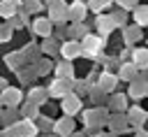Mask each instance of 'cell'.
<instances>
[{
    "instance_id": "cell-1",
    "label": "cell",
    "mask_w": 148,
    "mask_h": 137,
    "mask_svg": "<svg viewBox=\"0 0 148 137\" xmlns=\"http://www.w3.org/2000/svg\"><path fill=\"white\" fill-rule=\"evenodd\" d=\"M102 46H104V39L97 37V35H86V37L81 39V53H83L86 58H95V56L102 51Z\"/></svg>"
},
{
    "instance_id": "cell-2",
    "label": "cell",
    "mask_w": 148,
    "mask_h": 137,
    "mask_svg": "<svg viewBox=\"0 0 148 137\" xmlns=\"http://www.w3.org/2000/svg\"><path fill=\"white\" fill-rule=\"evenodd\" d=\"M69 88H72V79H60V77H56V81L49 86V95H51V98H65V95L69 93Z\"/></svg>"
},
{
    "instance_id": "cell-3",
    "label": "cell",
    "mask_w": 148,
    "mask_h": 137,
    "mask_svg": "<svg viewBox=\"0 0 148 137\" xmlns=\"http://www.w3.org/2000/svg\"><path fill=\"white\" fill-rule=\"evenodd\" d=\"M60 53H62V58H65V60H74V58L81 53V42L69 39V42L60 44Z\"/></svg>"
},
{
    "instance_id": "cell-4",
    "label": "cell",
    "mask_w": 148,
    "mask_h": 137,
    "mask_svg": "<svg viewBox=\"0 0 148 137\" xmlns=\"http://www.w3.org/2000/svg\"><path fill=\"white\" fill-rule=\"evenodd\" d=\"M86 9H88V5H83L81 0H76V2H72V5L67 7V19H72L74 23H76V21H83Z\"/></svg>"
},
{
    "instance_id": "cell-5",
    "label": "cell",
    "mask_w": 148,
    "mask_h": 137,
    "mask_svg": "<svg viewBox=\"0 0 148 137\" xmlns=\"http://www.w3.org/2000/svg\"><path fill=\"white\" fill-rule=\"evenodd\" d=\"M18 102H21V91L7 86V88L2 91V104H7V107H18Z\"/></svg>"
},
{
    "instance_id": "cell-6",
    "label": "cell",
    "mask_w": 148,
    "mask_h": 137,
    "mask_svg": "<svg viewBox=\"0 0 148 137\" xmlns=\"http://www.w3.org/2000/svg\"><path fill=\"white\" fill-rule=\"evenodd\" d=\"M79 109H81V100H79L76 95L67 93V95H65V100H62V111H65L67 116H72V114H76Z\"/></svg>"
},
{
    "instance_id": "cell-7",
    "label": "cell",
    "mask_w": 148,
    "mask_h": 137,
    "mask_svg": "<svg viewBox=\"0 0 148 137\" xmlns=\"http://www.w3.org/2000/svg\"><path fill=\"white\" fill-rule=\"evenodd\" d=\"M18 7H21V2H18V0H2V2H0V16L12 19V16L18 12Z\"/></svg>"
},
{
    "instance_id": "cell-8",
    "label": "cell",
    "mask_w": 148,
    "mask_h": 137,
    "mask_svg": "<svg viewBox=\"0 0 148 137\" xmlns=\"http://www.w3.org/2000/svg\"><path fill=\"white\" fill-rule=\"evenodd\" d=\"M97 84H99V88H102L104 93H109V91H113V88H116L118 77H116V74H111V72H104V74L97 79Z\"/></svg>"
},
{
    "instance_id": "cell-9",
    "label": "cell",
    "mask_w": 148,
    "mask_h": 137,
    "mask_svg": "<svg viewBox=\"0 0 148 137\" xmlns=\"http://www.w3.org/2000/svg\"><path fill=\"white\" fill-rule=\"evenodd\" d=\"M32 30L42 37H49L51 35V19H35L32 21Z\"/></svg>"
},
{
    "instance_id": "cell-10",
    "label": "cell",
    "mask_w": 148,
    "mask_h": 137,
    "mask_svg": "<svg viewBox=\"0 0 148 137\" xmlns=\"http://www.w3.org/2000/svg\"><path fill=\"white\" fill-rule=\"evenodd\" d=\"M72 128H74V121H72V118H60V121H56L53 132L60 135V137H67V135L72 132Z\"/></svg>"
},
{
    "instance_id": "cell-11",
    "label": "cell",
    "mask_w": 148,
    "mask_h": 137,
    "mask_svg": "<svg viewBox=\"0 0 148 137\" xmlns=\"http://www.w3.org/2000/svg\"><path fill=\"white\" fill-rule=\"evenodd\" d=\"M132 63H134L139 70H148V49H134Z\"/></svg>"
},
{
    "instance_id": "cell-12",
    "label": "cell",
    "mask_w": 148,
    "mask_h": 137,
    "mask_svg": "<svg viewBox=\"0 0 148 137\" xmlns=\"http://www.w3.org/2000/svg\"><path fill=\"white\" fill-rule=\"evenodd\" d=\"M95 26L99 28L102 35H109V33L116 28V21H113V16H97V23H95Z\"/></svg>"
},
{
    "instance_id": "cell-13",
    "label": "cell",
    "mask_w": 148,
    "mask_h": 137,
    "mask_svg": "<svg viewBox=\"0 0 148 137\" xmlns=\"http://www.w3.org/2000/svg\"><path fill=\"white\" fill-rule=\"evenodd\" d=\"M67 19V9H65V5L62 2H58V5H51V23L53 21H65Z\"/></svg>"
},
{
    "instance_id": "cell-14",
    "label": "cell",
    "mask_w": 148,
    "mask_h": 137,
    "mask_svg": "<svg viewBox=\"0 0 148 137\" xmlns=\"http://www.w3.org/2000/svg\"><path fill=\"white\" fill-rule=\"evenodd\" d=\"M136 65L134 63H123L120 65V79H125V81H132L134 77H136Z\"/></svg>"
},
{
    "instance_id": "cell-15",
    "label": "cell",
    "mask_w": 148,
    "mask_h": 137,
    "mask_svg": "<svg viewBox=\"0 0 148 137\" xmlns=\"http://www.w3.org/2000/svg\"><path fill=\"white\" fill-rule=\"evenodd\" d=\"M56 77H60V79H72V77H74V72H72V67H69V60H67V63H60V65L56 67Z\"/></svg>"
},
{
    "instance_id": "cell-16",
    "label": "cell",
    "mask_w": 148,
    "mask_h": 137,
    "mask_svg": "<svg viewBox=\"0 0 148 137\" xmlns=\"http://www.w3.org/2000/svg\"><path fill=\"white\" fill-rule=\"evenodd\" d=\"M143 93H148V84L146 81H134L132 88H130V95L132 98H141Z\"/></svg>"
},
{
    "instance_id": "cell-17",
    "label": "cell",
    "mask_w": 148,
    "mask_h": 137,
    "mask_svg": "<svg viewBox=\"0 0 148 137\" xmlns=\"http://www.w3.org/2000/svg\"><path fill=\"white\" fill-rule=\"evenodd\" d=\"M134 21H136V26H148V7H136Z\"/></svg>"
},
{
    "instance_id": "cell-18",
    "label": "cell",
    "mask_w": 148,
    "mask_h": 137,
    "mask_svg": "<svg viewBox=\"0 0 148 137\" xmlns=\"http://www.w3.org/2000/svg\"><path fill=\"white\" fill-rule=\"evenodd\" d=\"M46 98H49V91H42V88H32L30 91V100L37 102V104H42V100H46Z\"/></svg>"
},
{
    "instance_id": "cell-19",
    "label": "cell",
    "mask_w": 148,
    "mask_h": 137,
    "mask_svg": "<svg viewBox=\"0 0 148 137\" xmlns=\"http://www.w3.org/2000/svg\"><path fill=\"white\" fill-rule=\"evenodd\" d=\"M42 7H44V5H42V0H25V2H23V9H25V12H30V14H37Z\"/></svg>"
},
{
    "instance_id": "cell-20",
    "label": "cell",
    "mask_w": 148,
    "mask_h": 137,
    "mask_svg": "<svg viewBox=\"0 0 148 137\" xmlns=\"http://www.w3.org/2000/svg\"><path fill=\"white\" fill-rule=\"evenodd\" d=\"M130 118H132V123H134V125H139V123H143L146 111H141L139 107H134V109H130Z\"/></svg>"
},
{
    "instance_id": "cell-21",
    "label": "cell",
    "mask_w": 148,
    "mask_h": 137,
    "mask_svg": "<svg viewBox=\"0 0 148 137\" xmlns=\"http://www.w3.org/2000/svg\"><path fill=\"white\" fill-rule=\"evenodd\" d=\"M109 5H111L109 0H88V7H90L92 12H97V14H99L102 9H106Z\"/></svg>"
},
{
    "instance_id": "cell-22",
    "label": "cell",
    "mask_w": 148,
    "mask_h": 137,
    "mask_svg": "<svg viewBox=\"0 0 148 137\" xmlns=\"http://www.w3.org/2000/svg\"><path fill=\"white\" fill-rule=\"evenodd\" d=\"M56 51H60V44L56 39H51V35H49L44 42V53H56Z\"/></svg>"
},
{
    "instance_id": "cell-23",
    "label": "cell",
    "mask_w": 148,
    "mask_h": 137,
    "mask_svg": "<svg viewBox=\"0 0 148 137\" xmlns=\"http://www.w3.org/2000/svg\"><path fill=\"white\" fill-rule=\"evenodd\" d=\"M21 111H23V116H25V118L37 116V102H32V100H30L28 104H23V109H21Z\"/></svg>"
},
{
    "instance_id": "cell-24",
    "label": "cell",
    "mask_w": 148,
    "mask_h": 137,
    "mask_svg": "<svg viewBox=\"0 0 148 137\" xmlns=\"http://www.w3.org/2000/svg\"><path fill=\"white\" fill-rule=\"evenodd\" d=\"M5 60H7V65H9L12 70H16V67H18V63L23 60V53H9Z\"/></svg>"
},
{
    "instance_id": "cell-25",
    "label": "cell",
    "mask_w": 148,
    "mask_h": 137,
    "mask_svg": "<svg viewBox=\"0 0 148 137\" xmlns=\"http://www.w3.org/2000/svg\"><path fill=\"white\" fill-rule=\"evenodd\" d=\"M139 37H141V33H139L136 28H127V30H125V42H136Z\"/></svg>"
},
{
    "instance_id": "cell-26",
    "label": "cell",
    "mask_w": 148,
    "mask_h": 137,
    "mask_svg": "<svg viewBox=\"0 0 148 137\" xmlns=\"http://www.w3.org/2000/svg\"><path fill=\"white\" fill-rule=\"evenodd\" d=\"M49 70H51V63H49V60H39V63L35 65V72H37V74H46Z\"/></svg>"
},
{
    "instance_id": "cell-27",
    "label": "cell",
    "mask_w": 148,
    "mask_h": 137,
    "mask_svg": "<svg viewBox=\"0 0 148 137\" xmlns=\"http://www.w3.org/2000/svg\"><path fill=\"white\" fill-rule=\"evenodd\" d=\"M12 37V26H0V42H7Z\"/></svg>"
},
{
    "instance_id": "cell-28",
    "label": "cell",
    "mask_w": 148,
    "mask_h": 137,
    "mask_svg": "<svg viewBox=\"0 0 148 137\" xmlns=\"http://www.w3.org/2000/svg\"><path fill=\"white\" fill-rule=\"evenodd\" d=\"M113 109H118V111L125 109V95H116L113 98Z\"/></svg>"
},
{
    "instance_id": "cell-29",
    "label": "cell",
    "mask_w": 148,
    "mask_h": 137,
    "mask_svg": "<svg viewBox=\"0 0 148 137\" xmlns=\"http://www.w3.org/2000/svg\"><path fill=\"white\" fill-rule=\"evenodd\" d=\"M118 2H120V7H123V9H132V7H136V2H139V0H118Z\"/></svg>"
},
{
    "instance_id": "cell-30",
    "label": "cell",
    "mask_w": 148,
    "mask_h": 137,
    "mask_svg": "<svg viewBox=\"0 0 148 137\" xmlns=\"http://www.w3.org/2000/svg\"><path fill=\"white\" fill-rule=\"evenodd\" d=\"M39 128H44V130H49V128H53V125L49 123V118H39Z\"/></svg>"
},
{
    "instance_id": "cell-31",
    "label": "cell",
    "mask_w": 148,
    "mask_h": 137,
    "mask_svg": "<svg viewBox=\"0 0 148 137\" xmlns=\"http://www.w3.org/2000/svg\"><path fill=\"white\" fill-rule=\"evenodd\" d=\"M5 88H7V81H5L2 77H0V91H5Z\"/></svg>"
},
{
    "instance_id": "cell-32",
    "label": "cell",
    "mask_w": 148,
    "mask_h": 137,
    "mask_svg": "<svg viewBox=\"0 0 148 137\" xmlns=\"http://www.w3.org/2000/svg\"><path fill=\"white\" fill-rule=\"evenodd\" d=\"M58 2H62V0H46V5L51 7V5H58Z\"/></svg>"
},
{
    "instance_id": "cell-33",
    "label": "cell",
    "mask_w": 148,
    "mask_h": 137,
    "mask_svg": "<svg viewBox=\"0 0 148 137\" xmlns=\"http://www.w3.org/2000/svg\"><path fill=\"white\" fill-rule=\"evenodd\" d=\"M136 137H148V135H146V132H139V135H136Z\"/></svg>"
},
{
    "instance_id": "cell-34",
    "label": "cell",
    "mask_w": 148,
    "mask_h": 137,
    "mask_svg": "<svg viewBox=\"0 0 148 137\" xmlns=\"http://www.w3.org/2000/svg\"><path fill=\"white\" fill-rule=\"evenodd\" d=\"M67 137H79V135H67Z\"/></svg>"
},
{
    "instance_id": "cell-35",
    "label": "cell",
    "mask_w": 148,
    "mask_h": 137,
    "mask_svg": "<svg viewBox=\"0 0 148 137\" xmlns=\"http://www.w3.org/2000/svg\"><path fill=\"white\" fill-rule=\"evenodd\" d=\"M0 104H2V95H0Z\"/></svg>"
},
{
    "instance_id": "cell-36",
    "label": "cell",
    "mask_w": 148,
    "mask_h": 137,
    "mask_svg": "<svg viewBox=\"0 0 148 137\" xmlns=\"http://www.w3.org/2000/svg\"><path fill=\"white\" fill-rule=\"evenodd\" d=\"M109 2H113V0H109Z\"/></svg>"
}]
</instances>
